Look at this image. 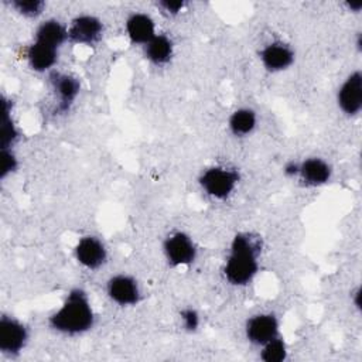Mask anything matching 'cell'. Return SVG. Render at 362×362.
Listing matches in <instances>:
<instances>
[{"label": "cell", "mask_w": 362, "mask_h": 362, "mask_svg": "<svg viewBox=\"0 0 362 362\" xmlns=\"http://www.w3.org/2000/svg\"><path fill=\"white\" fill-rule=\"evenodd\" d=\"M260 239L252 233H238L230 243L223 276L232 286L249 284L259 272Z\"/></svg>", "instance_id": "6da1fadb"}, {"label": "cell", "mask_w": 362, "mask_h": 362, "mask_svg": "<svg viewBox=\"0 0 362 362\" xmlns=\"http://www.w3.org/2000/svg\"><path fill=\"white\" fill-rule=\"evenodd\" d=\"M49 327L64 335H81L95 324V313L88 294L82 288H72L61 307L48 318Z\"/></svg>", "instance_id": "7a4b0ae2"}, {"label": "cell", "mask_w": 362, "mask_h": 362, "mask_svg": "<svg viewBox=\"0 0 362 362\" xmlns=\"http://www.w3.org/2000/svg\"><path fill=\"white\" fill-rule=\"evenodd\" d=\"M199 185L202 191L214 199H226L239 182L236 170L225 165H212L199 175Z\"/></svg>", "instance_id": "3957f363"}, {"label": "cell", "mask_w": 362, "mask_h": 362, "mask_svg": "<svg viewBox=\"0 0 362 362\" xmlns=\"http://www.w3.org/2000/svg\"><path fill=\"white\" fill-rule=\"evenodd\" d=\"M163 252L167 262L174 267L189 266L197 257V246L185 232H174L165 238Z\"/></svg>", "instance_id": "277c9868"}, {"label": "cell", "mask_w": 362, "mask_h": 362, "mask_svg": "<svg viewBox=\"0 0 362 362\" xmlns=\"http://www.w3.org/2000/svg\"><path fill=\"white\" fill-rule=\"evenodd\" d=\"M337 103L341 112L349 117L358 116L362 109V74L351 72L337 92Z\"/></svg>", "instance_id": "5b68a950"}, {"label": "cell", "mask_w": 362, "mask_h": 362, "mask_svg": "<svg viewBox=\"0 0 362 362\" xmlns=\"http://www.w3.org/2000/svg\"><path fill=\"white\" fill-rule=\"evenodd\" d=\"M103 35L102 21L90 14L76 16L68 27V41L79 45H93Z\"/></svg>", "instance_id": "8992f818"}, {"label": "cell", "mask_w": 362, "mask_h": 362, "mask_svg": "<svg viewBox=\"0 0 362 362\" xmlns=\"http://www.w3.org/2000/svg\"><path fill=\"white\" fill-rule=\"evenodd\" d=\"M28 339L27 328L14 317L0 318V349L6 355H17L23 351Z\"/></svg>", "instance_id": "52a82bcc"}, {"label": "cell", "mask_w": 362, "mask_h": 362, "mask_svg": "<svg viewBox=\"0 0 362 362\" xmlns=\"http://www.w3.org/2000/svg\"><path fill=\"white\" fill-rule=\"evenodd\" d=\"M280 324L276 315L270 313H262L250 317L245 327L246 338L250 344L262 346L270 339L280 335Z\"/></svg>", "instance_id": "ba28073f"}, {"label": "cell", "mask_w": 362, "mask_h": 362, "mask_svg": "<svg viewBox=\"0 0 362 362\" xmlns=\"http://www.w3.org/2000/svg\"><path fill=\"white\" fill-rule=\"evenodd\" d=\"M106 291L109 298L122 307L136 305L141 296L139 283L127 274H117L110 277L106 286Z\"/></svg>", "instance_id": "9c48e42d"}, {"label": "cell", "mask_w": 362, "mask_h": 362, "mask_svg": "<svg viewBox=\"0 0 362 362\" xmlns=\"http://www.w3.org/2000/svg\"><path fill=\"white\" fill-rule=\"evenodd\" d=\"M75 259L81 266L89 270H96L105 264L107 252L100 239L95 236H83L78 240L74 249Z\"/></svg>", "instance_id": "30bf717a"}, {"label": "cell", "mask_w": 362, "mask_h": 362, "mask_svg": "<svg viewBox=\"0 0 362 362\" xmlns=\"http://www.w3.org/2000/svg\"><path fill=\"white\" fill-rule=\"evenodd\" d=\"M260 61L267 71L280 72L291 66L294 62V51L290 45L281 41H274L262 48Z\"/></svg>", "instance_id": "8fae6325"}, {"label": "cell", "mask_w": 362, "mask_h": 362, "mask_svg": "<svg viewBox=\"0 0 362 362\" xmlns=\"http://www.w3.org/2000/svg\"><path fill=\"white\" fill-rule=\"evenodd\" d=\"M297 174L307 187H321L331 180L332 170L325 160L320 157H310L298 164Z\"/></svg>", "instance_id": "7c38bea8"}, {"label": "cell", "mask_w": 362, "mask_h": 362, "mask_svg": "<svg viewBox=\"0 0 362 362\" xmlns=\"http://www.w3.org/2000/svg\"><path fill=\"white\" fill-rule=\"evenodd\" d=\"M124 27L130 42L134 45L144 47L157 34L154 20L146 13H133L126 20Z\"/></svg>", "instance_id": "4fadbf2b"}, {"label": "cell", "mask_w": 362, "mask_h": 362, "mask_svg": "<svg viewBox=\"0 0 362 362\" xmlns=\"http://www.w3.org/2000/svg\"><path fill=\"white\" fill-rule=\"evenodd\" d=\"M51 86L58 100V109H69L79 93V81L68 74H54L51 76Z\"/></svg>", "instance_id": "5bb4252c"}, {"label": "cell", "mask_w": 362, "mask_h": 362, "mask_svg": "<svg viewBox=\"0 0 362 362\" xmlns=\"http://www.w3.org/2000/svg\"><path fill=\"white\" fill-rule=\"evenodd\" d=\"M25 58L31 69L37 72H45L55 65L58 59V49L45 44L33 41V44L27 48Z\"/></svg>", "instance_id": "9a60e30c"}, {"label": "cell", "mask_w": 362, "mask_h": 362, "mask_svg": "<svg viewBox=\"0 0 362 362\" xmlns=\"http://www.w3.org/2000/svg\"><path fill=\"white\" fill-rule=\"evenodd\" d=\"M34 41L58 49L68 41V27H65L58 20H45L37 27Z\"/></svg>", "instance_id": "2e32d148"}, {"label": "cell", "mask_w": 362, "mask_h": 362, "mask_svg": "<svg viewBox=\"0 0 362 362\" xmlns=\"http://www.w3.org/2000/svg\"><path fill=\"white\" fill-rule=\"evenodd\" d=\"M143 48L146 58L154 65L167 64L171 59L174 51L173 41L164 34H156L153 40H150Z\"/></svg>", "instance_id": "e0dca14e"}, {"label": "cell", "mask_w": 362, "mask_h": 362, "mask_svg": "<svg viewBox=\"0 0 362 362\" xmlns=\"http://www.w3.org/2000/svg\"><path fill=\"white\" fill-rule=\"evenodd\" d=\"M256 123H257L256 113L249 107H240L230 115L228 126L232 134H235L236 137H245L255 130Z\"/></svg>", "instance_id": "ac0fdd59"}, {"label": "cell", "mask_w": 362, "mask_h": 362, "mask_svg": "<svg viewBox=\"0 0 362 362\" xmlns=\"http://www.w3.org/2000/svg\"><path fill=\"white\" fill-rule=\"evenodd\" d=\"M260 358L266 362H283L287 358V346L283 338L279 335L262 345Z\"/></svg>", "instance_id": "d6986e66"}, {"label": "cell", "mask_w": 362, "mask_h": 362, "mask_svg": "<svg viewBox=\"0 0 362 362\" xmlns=\"http://www.w3.org/2000/svg\"><path fill=\"white\" fill-rule=\"evenodd\" d=\"M44 3L40 0H14L11 1V7L25 17H35L42 13Z\"/></svg>", "instance_id": "ffe728a7"}, {"label": "cell", "mask_w": 362, "mask_h": 362, "mask_svg": "<svg viewBox=\"0 0 362 362\" xmlns=\"http://www.w3.org/2000/svg\"><path fill=\"white\" fill-rule=\"evenodd\" d=\"M181 321L185 329L188 331H195L199 325V315L195 310L192 308H187L181 311Z\"/></svg>", "instance_id": "44dd1931"}, {"label": "cell", "mask_w": 362, "mask_h": 362, "mask_svg": "<svg viewBox=\"0 0 362 362\" xmlns=\"http://www.w3.org/2000/svg\"><path fill=\"white\" fill-rule=\"evenodd\" d=\"M16 157L11 151L3 150L1 151V177H6L8 173H11L16 168Z\"/></svg>", "instance_id": "7402d4cb"}, {"label": "cell", "mask_w": 362, "mask_h": 362, "mask_svg": "<svg viewBox=\"0 0 362 362\" xmlns=\"http://www.w3.org/2000/svg\"><path fill=\"white\" fill-rule=\"evenodd\" d=\"M157 6L163 10V13L168 16H175L184 8L185 3L184 1H160L157 3Z\"/></svg>", "instance_id": "603a6c76"}, {"label": "cell", "mask_w": 362, "mask_h": 362, "mask_svg": "<svg viewBox=\"0 0 362 362\" xmlns=\"http://www.w3.org/2000/svg\"><path fill=\"white\" fill-rule=\"evenodd\" d=\"M346 6L351 8V11L354 13H358L361 8H362V1H351V3H346Z\"/></svg>", "instance_id": "cb8c5ba5"}]
</instances>
